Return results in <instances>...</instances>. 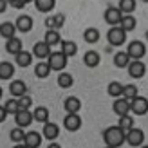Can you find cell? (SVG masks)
I'll use <instances>...</instances> for the list:
<instances>
[{"mask_svg": "<svg viewBox=\"0 0 148 148\" xmlns=\"http://www.w3.org/2000/svg\"><path fill=\"white\" fill-rule=\"evenodd\" d=\"M125 139H127V134L114 125V127H108L103 130V141H105V146H112V148H119L125 145Z\"/></svg>", "mask_w": 148, "mask_h": 148, "instance_id": "6da1fadb", "label": "cell"}, {"mask_svg": "<svg viewBox=\"0 0 148 148\" xmlns=\"http://www.w3.org/2000/svg\"><path fill=\"white\" fill-rule=\"evenodd\" d=\"M47 63H49L51 71L63 72V69L67 67V63H69V58L65 56L62 51H53V53H51V56L47 58Z\"/></svg>", "mask_w": 148, "mask_h": 148, "instance_id": "7a4b0ae2", "label": "cell"}, {"mask_svg": "<svg viewBox=\"0 0 148 148\" xmlns=\"http://www.w3.org/2000/svg\"><path fill=\"white\" fill-rule=\"evenodd\" d=\"M127 54L130 56L132 62L143 60L145 54H146V45H145L141 40H132V42L128 43V47H127Z\"/></svg>", "mask_w": 148, "mask_h": 148, "instance_id": "3957f363", "label": "cell"}, {"mask_svg": "<svg viewBox=\"0 0 148 148\" xmlns=\"http://www.w3.org/2000/svg\"><path fill=\"white\" fill-rule=\"evenodd\" d=\"M107 40L112 47H121L125 42H127V33L117 25V27H110L107 33Z\"/></svg>", "mask_w": 148, "mask_h": 148, "instance_id": "277c9868", "label": "cell"}, {"mask_svg": "<svg viewBox=\"0 0 148 148\" xmlns=\"http://www.w3.org/2000/svg\"><path fill=\"white\" fill-rule=\"evenodd\" d=\"M103 18H105V22L110 25V27H117L121 24V18H123V13L117 9V5H108L105 13H103Z\"/></svg>", "mask_w": 148, "mask_h": 148, "instance_id": "5b68a950", "label": "cell"}, {"mask_svg": "<svg viewBox=\"0 0 148 148\" xmlns=\"http://www.w3.org/2000/svg\"><path fill=\"white\" fill-rule=\"evenodd\" d=\"M125 143H128L130 146H134V148H139V146H143L145 145V132L141 128H132L127 132V139H125Z\"/></svg>", "mask_w": 148, "mask_h": 148, "instance_id": "8992f818", "label": "cell"}, {"mask_svg": "<svg viewBox=\"0 0 148 148\" xmlns=\"http://www.w3.org/2000/svg\"><path fill=\"white\" fill-rule=\"evenodd\" d=\"M130 112H134L136 116H145L148 112V99L145 96H137L136 99L130 101Z\"/></svg>", "mask_w": 148, "mask_h": 148, "instance_id": "52a82bcc", "label": "cell"}, {"mask_svg": "<svg viewBox=\"0 0 148 148\" xmlns=\"http://www.w3.org/2000/svg\"><path fill=\"white\" fill-rule=\"evenodd\" d=\"M81 125H83V121H81L79 114H67L63 117V128L67 132H78Z\"/></svg>", "mask_w": 148, "mask_h": 148, "instance_id": "ba28073f", "label": "cell"}, {"mask_svg": "<svg viewBox=\"0 0 148 148\" xmlns=\"http://www.w3.org/2000/svg\"><path fill=\"white\" fill-rule=\"evenodd\" d=\"M9 92L14 99H20L22 96H25L27 94V85H25V81L24 79H13L11 83H9Z\"/></svg>", "mask_w": 148, "mask_h": 148, "instance_id": "9c48e42d", "label": "cell"}, {"mask_svg": "<svg viewBox=\"0 0 148 148\" xmlns=\"http://www.w3.org/2000/svg\"><path fill=\"white\" fill-rule=\"evenodd\" d=\"M33 121H34V117H33L31 110H18V112L14 114V123H16V127H20V128H27Z\"/></svg>", "mask_w": 148, "mask_h": 148, "instance_id": "30bf717a", "label": "cell"}, {"mask_svg": "<svg viewBox=\"0 0 148 148\" xmlns=\"http://www.w3.org/2000/svg\"><path fill=\"white\" fill-rule=\"evenodd\" d=\"M127 69H128V74H130V78H136V79L143 78L145 74H146V65H145L141 60L130 62V65H128Z\"/></svg>", "mask_w": 148, "mask_h": 148, "instance_id": "8fae6325", "label": "cell"}, {"mask_svg": "<svg viewBox=\"0 0 148 148\" xmlns=\"http://www.w3.org/2000/svg\"><path fill=\"white\" fill-rule=\"evenodd\" d=\"M112 110L116 116H128L130 114V101L125 99V98H117L114 99V105H112Z\"/></svg>", "mask_w": 148, "mask_h": 148, "instance_id": "7c38bea8", "label": "cell"}, {"mask_svg": "<svg viewBox=\"0 0 148 148\" xmlns=\"http://www.w3.org/2000/svg\"><path fill=\"white\" fill-rule=\"evenodd\" d=\"M63 24H65V14H62V13L54 14V16L45 18V27H47V31H60V29L63 27Z\"/></svg>", "mask_w": 148, "mask_h": 148, "instance_id": "4fadbf2b", "label": "cell"}, {"mask_svg": "<svg viewBox=\"0 0 148 148\" xmlns=\"http://www.w3.org/2000/svg\"><path fill=\"white\" fill-rule=\"evenodd\" d=\"M51 53H53V51H51V47L47 45L45 42H36L34 43V47H33V56H36L38 58V60H47V58L51 56Z\"/></svg>", "mask_w": 148, "mask_h": 148, "instance_id": "5bb4252c", "label": "cell"}, {"mask_svg": "<svg viewBox=\"0 0 148 148\" xmlns=\"http://www.w3.org/2000/svg\"><path fill=\"white\" fill-rule=\"evenodd\" d=\"M14 25H16V31L20 33H29L34 25L33 18L29 16V14H20V16L16 18V22H14Z\"/></svg>", "mask_w": 148, "mask_h": 148, "instance_id": "9a60e30c", "label": "cell"}, {"mask_svg": "<svg viewBox=\"0 0 148 148\" xmlns=\"http://www.w3.org/2000/svg\"><path fill=\"white\" fill-rule=\"evenodd\" d=\"M63 108H65V112H67V114H79V108H81L79 98H76V96H69V98H65Z\"/></svg>", "mask_w": 148, "mask_h": 148, "instance_id": "2e32d148", "label": "cell"}, {"mask_svg": "<svg viewBox=\"0 0 148 148\" xmlns=\"http://www.w3.org/2000/svg\"><path fill=\"white\" fill-rule=\"evenodd\" d=\"M42 136L45 137V139H49V141H54V139H58V136H60V127H58L56 123L47 121L45 125H43Z\"/></svg>", "mask_w": 148, "mask_h": 148, "instance_id": "e0dca14e", "label": "cell"}, {"mask_svg": "<svg viewBox=\"0 0 148 148\" xmlns=\"http://www.w3.org/2000/svg\"><path fill=\"white\" fill-rule=\"evenodd\" d=\"M42 134L36 130H31V132H25V139H24V145L27 148H38L42 145Z\"/></svg>", "mask_w": 148, "mask_h": 148, "instance_id": "ac0fdd59", "label": "cell"}, {"mask_svg": "<svg viewBox=\"0 0 148 148\" xmlns=\"http://www.w3.org/2000/svg\"><path fill=\"white\" fill-rule=\"evenodd\" d=\"M99 62H101V56H99L98 51H87L83 54V63L88 69H96L99 65Z\"/></svg>", "mask_w": 148, "mask_h": 148, "instance_id": "d6986e66", "label": "cell"}, {"mask_svg": "<svg viewBox=\"0 0 148 148\" xmlns=\"http://www.w3.org/2000/svg\"><path fill=\"white\" fill-rule=\"evenodd\" d=\"M22 47H24V43H22V40L18 38V36H14V38L5 42V51L9 54H13V56H16L18 53H22V51H24Z\"/></svg>", "mask_w": 148, "mask_h": 148, "instance_id": "ffe728a7", "label": "cell"}, {"mask_svg": "<svg viewBox=\"0 0 148 148\" xmlns=\"http://www.w3.org/2000/svg\"><path fill=\"white\" fill-rule=\"evenodd\" d=\"M0 36L5 38V42L14 38V36H16V25H14L13 22H4V24L0 25Z\"/></svg>", "mask_w": 148, "mask_h": 148, "instance_id": "44dd1931", "label": "cell"}, {"mask_svg": "<svg viewBox=\"0 0 148 148\" xmlns=\"http://www.w3.org/2000/svg\"><path fill=\"white\" fill-rule=\"evenodd\" d=\"M60 51L67 58H72V56H76V53H78V45H76V42H72V40H62Z\"/></svg>", "mask_w": 148, "mask_h": 148, "instance_id": "7402d4cb", "label": "cell"}, {"mask_svg": "<svg viewBox=\"0 0 148 148\" xmlns=\"http://www.w3.org/2000/svg\"><path fill=\"white\" fill-rule=\"evenodd\" d=\"M130 56L127 54V51H119V53H116L114 54V65L117 69H127L128 65H130Z\"/></svg>", "mask_w": 148, "mask_h": 148, "instance_id": "603a6c76", "label": "cell"}, {"mask_svg": "<svg viewBox=\"0 0 148 148\" xmlns=\"http://www.w3.org/2000/svg\"><path fill=\"white\" fill-rule=\"evenodd\" d=\"M14 62H16L18 67H29V65L33 63V53H29V51H22L14 56Z\"/></svg>", "mask_w": 148, "mask_h": 148, "instance_id": "cb8c5ba5", "label": "cell"}, {"mask_svg": "<svg viewBox=\"0 0 148 148\" xmlns=\"http://www.w3.org/2000/svg\"><path fill=\"white\" fill-rule=\"evenodd\" d=\"M99 38H101V34H99V31H98L96 27H87V29H85V33H83V40H85L87 43L94 45V43H98V42H99Z\"/></svg>", "mask_w": 148, "mask_h": 148, "instance_id": "d4e9b609", "label": "cell"}, {"mask_svg": "<svg viewBox=\"0 0 148 148\" xmlns=\"http://www.w3.org/2000/svg\"><path fill=\"white\" fill-rule=\"evenodd\" d=\"M14 76V65L11 62H0V79H11Z\"/></svg>", "mask_w": 148, "mask_h": 148, "instance_id": "484cf974", "label": "cell"}, {"mask_svg": "<svg viewBox=\"0 0 148 148\" xmlns=\"http://www.w3.org/2000/svg\"><path fill=\"white\" fill-rule=\"evenodd\" d=\"M49 74H51V67L47 62H38L34 65V76L36 78L45 79V78H49Z\"/></svg>", "mask_w": 148, "mask_h": 148, "instance_id": "4316f807", "label": "cell"}, {"mask_svg": "<svg viewBox=\"0 0 148 148\" xmlns=\"http://www.w3.org/2000/svg\"><path fill=\"white\" fill-rule=\"evenodd\" d=\"M56 83H58V87H62V88H71L74 85V76L69 74V72H60L58 78H56Z\"/></svg>", "mask_w": 148, "mask_h": 148, "instance_id": "83f0119b", "label": "cell"}, {"mask_svg": "<svg viewBox=\"0 0 148 148\" xmlns=\"http://www.w3.org/2000/svg\"><path fill=\"white\" fill-rule=\"evenodd\" d=\"M107 92H108V96H112L114 99L123 98V83H119V81H110L107 85Z\"/></svg>", "mask_w": 148, "mask_h": 148, "instance_id": "f1b7e54d", "label": "cell"}, {"mask_svg": "<svg viewBox=\"0 0 148 148\" xmlns=\"http://www.w3.org/2000/svg\"><path fill=\"white\" fill-rule=\"evenodd\" d=\"M43 42L47 43L49 47H56L62 43V34L60 31H47L45 33V38H43Z\"/></svg>", "mask_w": 148, "mask_h": 148, "instance_id": "f546056e", "label": "cell"}, {"mask_svg": "<svg viewBox=\"0 0 148 148\" xmlns=\"http://www.w3.org/2000/svg\"><path fill=\"white\" fill-rule=\"evenodd\" d=\"M136 0H119V4H117V9L123 13V16H127V14H132L136 11Z\"/></svg>", "mask_w": 148, "mask_h": 148, "instance_id": "4dcf8cb0", "label": "cell"}, {"mask_svg": "<svg viewBox=\"0 0 148 148\" xmlns=\"http://www.w3.org/2000/svg\"><path fill=\"white\" fill-rule=\"evenodd\" d=\"M136 25H137V20H136L134 16H132V14H127V16H123V18H121V24H119V27L123 29L125 33L134 31Z\"/></svg>", "mask_w": 148, "mask_h": 148, "instance_id": "1f68e13d", "label": "cell"}, {"mask_svg": "<svg viewBox=\"0 0 148 148\" xmlns=\"http://www.w3.org/2000/svg\"><path fill=\"white\" fill-rule=\"evenodd\" d=\"M34 5L40 13H51L56 5V0H34Z\"/></svg>", "mask_w": 148, "mask_h": 148, "instance_id": "d6a6232c", "label": "cell"}, {"mask_svg": "<svg viewBox=\"0 0 148 148\" xmlns=\"http://www.w3.org/2000/svg\"><path fill=\"white\" fill-rule=\"evenodd\" d=\"M33 117H34V121L45 125L49 121V108L47 107H36L34 112H33Z\"/></svg>", "mask_w": 148, "mask_h": 148, "instance_id": "836d02e7", "label": "cell"}, {"mask_svg": "<svg viewBox=\"0 0 148 148\" xmlns=\"http://www.w3.org/2000/svg\"><path fill=\"white\" fill-rule=\"evenodd\" d=\"M139 96V88L134 85V83H128V85H123V98L125 99H128V101H132V99H136Z\"/></svg>", "mask_w": 148, "mask_h": 148, "instance_id": "e575fe53", "label": "cell"}, {"mask_svg": "<svg viewBox=\"0 0 148 148\" xmlns=\"http://www.w3.org/2000/svg\"><path fill=\"white\" fill-rule=\"evenodd\" d=\"M117 127H119V128L125 132V134H127L128 130L134 128V117H132L130 114H128V116H121L119 121H117Z\"/></svg>", "mask_w": 148, "mask_h": 148, "instance_id": "d590c367", "label": "cell"}, {"mask_svg": "<svg viewBox=\"0 0 148 148\" xmlns=\"http://www.w3.org/2000/svg\"><path fill=\"white\" fill-rule=\"evenodd\" d=\"M9 137H11V141L14 145H18V143H24V139H25V132L24 128H20V127H14L11 132H9Z\"/></svg>", "mask_w": 148, "mask_h": 148, "instance_id": "8d00e7d4", "label": "cell"}, {"mask_svg": "<svg viewBox=\"0 0 148 148\" xmlns=\"http://www.w3.org/2000/svg\"><path fill=\"white\" fill-rule=\"evenodd\" d=\"M4 108H5V112L7 114H11V116H14L20 110V107H18V99H14V98H11V99H7L5 103H4Z\"/></svg>", "mask_w": 148, "mask_h": 148, "instance_id": "74e56055", "label": "cell"}, {"mask_svg": "<svg viewBox=\"0 0 148 148\" xmlns=\"http://www.w3.org/2000/svg\"><path fill=\"white\" fill-rule=\"evenodd\" d=\"M31 105H33V98H31L29 94L22 96V98L18 99V107H20V110H29V108H31Z\"/></svg>", "mask_w": 148, "mask_h": 148, "instance_id": "f35d334b", "label": "cell"}, {"mask_svg": "<svg viewBox=\"0 0 148 148\" xmlns=\"http://www.w3.org/2000/svg\"><path fill=\"white\" fill-rule=\"evenodd\" d=\"M25 0H9V5L16 7V9H22V7H25Z\"/></svg>", "mask_w": 148, "mask_h": 148, "instance_id": "ab89813d", "label": "cell"}, {"mask_svg": "<svg viewBox=\"0 0 148 148\" xmlns=\"http://www.w3.org/2000/svg\"><path fill=\"white\" fill-rule=\"evenodd\" d=\"M5 117H7V112H5L4 105H0V123H4V121H5Z\"/></svg>", "mask_w": 148, "mask_h": 148, "instance_id": "60d3db41", "label": "cell"}, {"mask_svg": "<svg viewBox=\"0 0 148 148\" xmlns=\"http://www.w3.org/2000/svg\"><path fill=\"white\" fill-rule=\"evenodd\" d=\"M7 5H9V2H7V0H0V13H5Z\"/></svg>", "mask_w": 148, "mask_h": 148, "instance_id": "b9f144b4", "label": "cell"}, {"mask_svg": "<svg viewBox=\"0 0 148 148\" xmlns=\"http://www.w3.org/2000/svg\"><path fill=\"white\" fill-rule=\"evenodd\" d=\"M47 148H62V146H60V145H58V143H54V141H53V143H51V145H49Z\"/></svg>", "mask_w": 148, "mask_h": 148, "instance_id": "7bdbcfd3", "label": "cell"}, {"mask_svg": "<svg viewBox=\"0 0 148 148\" xmlns=\"http://www.w3.org/2000/svg\"><path fill=\"white\" fill-rule=\"evenodd\" d=\"M13 148H27V146H25V145H24V143H18V145H14V146H13Z\"/></svg>", "mask_w": 148, "mask_h": 148, "instance_id": "ee69618b", "label": "cell"}, {"mask_svg": "<svg viewBox=\"0 0 148 148\" xmlns=\"http://www.w3.org/2000/svg\"><path fill=\"white\" fill-rule=\"evenodd\" d=\"M2 94H4V92H2V87H0V99H2Z\"/></svg>", "mask_w": 148, "mask_h": 148, "instance_id": "f6af8a7d", "label": "cell"}, {"mask_svg": "<svg viewBox=\"0 0 148 148\" xmlns=\"http://www.w3.org/2000/svg\"><path fill=\"white\" fill-rule=\"evenodd\" d=\"M145 38H146V42H148V31H146V33H145Z\"/></svg>", "mask_w": 148, "mask_h": 148, "instance_id": "bcb514c9", "label": "cell"}, {"mask_svg": "<svg viewBox=\"0 0 148 148\" xmlns=\"http://www.w3.org/2000/svg\"><path fill=\"white\" fill-rule=\"evenodd\" d=\"M139 148H148V145H143V146H139Z\"/></svg>", "mask_w": 148, "mask_h": 148, "instance_id": "7dc6e473", "label": "cell"}, {"mask_svg": "<svg viewBox=\"0 0 148 148\" xmlns=\"http://www.w3.org/2000/svg\"><path fill=\"white\" fill-rule=\"evenodd\" d=\"M105 148H112V146H105Z\"/></svg>", "mask_w": 148, "mask_h": 148, "instance_id": "c3c4849f", "label": "cell"}, {"mask_svg": "<svg viewBox=\"0 0 148 148\" xmlns=\"http://www.w3.org/2000/svg\"><path fill=\"white\" fill-rule=\"evenodd\" d=\"M0 25H2V24H0Z\"/></svg>", "mask_w": 148, "mask_h": 148, "instance_id": "681fc988", "label": "cell"}]
</instances>
